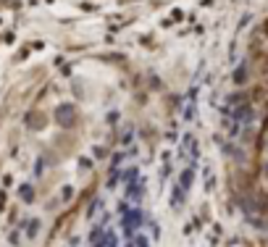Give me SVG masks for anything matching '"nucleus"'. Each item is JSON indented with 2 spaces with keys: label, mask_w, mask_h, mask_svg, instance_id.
Segmentation results:
<instances>
[{
  "label": "nucleus",
  "mask_w": 268,
  "mask_h": 247,
  "mask_svg": "<svg viewBox=\"0 0 268 247\" xmlns=\"http://www.w3.org/2000/svg\"><path fill=\"white\" fill-rule=\"evenodd\" d=\"M263 174H266V179H268V160H266V166H263Z\"/></svg>",
  "instance_id": "20e7f679"
},
{
  "label": "nucleus",
  "mask_w": 268,
  "mask_h": 247,
  "mask_svg": "<svg viewBox=\"0 0 268 247\" xmlns=\"http://www.w3.org/2000/svg\"><path fill=\"white\" fill-rule=\"evenodd\" d=\"M74 116H76V110H74V106H69V103H63V106H58V110H55V121L61 124V126H74Z\"/></svg>",
  "instance_id": "f257e3e1"
},
{
  "label": "nucleus",
  "mask_w": 268,
  "mask_h": 247,
  "mask_svg": "<svg viewBox=\"0 0 268 247\" xmlns=\"http://www.w3.org/2000/svg\"><path fill=\"white\" fill-rule=\"evenodd\" d=\"M21 194H24L27 200H32V187H24V190H21Z\"/></svg>",
  "instance_id": "7ed1b4c3"
},
{
  "label": "nucleus",
  "mask_w": 268,
  "mask_h": 247,
  "mask_svg": "<svg viewBox=\"0 0 268 247\" xmlns=\"http://www.w3.org/2000/svg\"><path fill=\"white\" fill-rule=\"evenodd\" d=\"M234 79H237L239 84H242V82H245V69H239V71H237V76H234Z\"/></svg>",
  "instance_id": "f03ea898"
}]
</instances>
